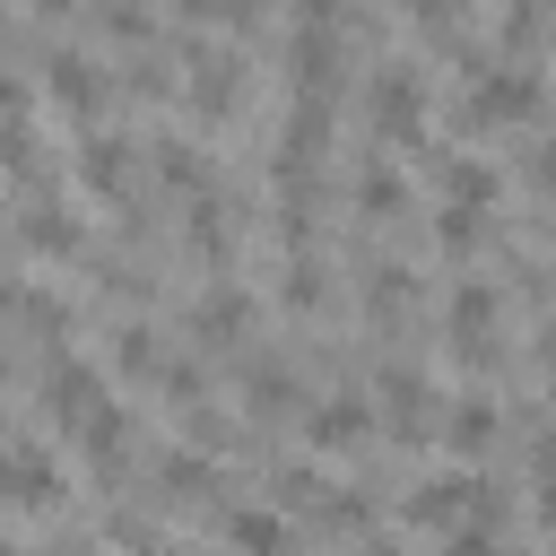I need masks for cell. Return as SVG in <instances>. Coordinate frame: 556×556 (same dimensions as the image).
Returning a JSON list of instances; mask_svg holds the SVG:
<instances>
[{
	"label": "cell",
	"mask_w": 556,
	"mask_h": 556,
	"mask_svg": "<svg viewBox=\"0 0 556 556\" xmlns=\"http://www.w3.org/2000/svg\"><path fill=\"white\" fill-rule=\"evenodd\" d=\"M226 539H235L243 556H287V547H295V530H287L278 504H243V513H226Z\"/></svg>",
	"instance_id": "cell-6"
},
{
	"label": "cell",
	"mask_w": 556,
	"mask_h": 556,
	"mask_svg": "<svg viewBox=\"0 0 556 556\" xmlns=\"http://www.w3.org/2000/svg\"><path fill=\"white\" fill-rule=\"evenodd\" d=\"M252 408H295V382L261 365V374H252Z\"/></svg>",
	"instance_id": "cell-21"
},
{
	"label": "cell",
	"mask_w": 556,
	"mask_h": 556,
	"mask_svg": "<svg viewBox=\"0 0 556 556\" xmlns=\"http://www.w3.org/2000/svg\"><path fill=\"white\" fill-rule=\"evenodd\" d=\"M191 104H200V113H226V104H235V61H200Z\"/></svg>",
	"instance_id": "cell-16"
},
{
	"label": "cell",
	"mask_w": 556,
	"mask_h": 556,
	"mask_svg": "<svg viewBox=\"0 0 556 556\" xmlns=\"http://www.w3.org/2000/svg\"><path fill=\"white\" fill-rule=\"evenodd\" d=\"M539 165H547V174H556V148H547V156H539Z\"/></svg>",
	"instance_id": "cell-34"
},
{
	"label": "cell",
	"mask_w": 556,
	"mask_h": 556,
	"mask_svg": "<svg viewBox=\"0 0 556 556\" xmlns=\"http://www.w3.org/2000/svg\"><path fill=\"white\" fill-rule=\"evenodd\" d=\"M434 235H443V252H469V243H478V208H443Z\"/></svg>",
	"instance_id": "cell-20"
},
{
	"label": "cell",
	"mask_w": 556,
	"mask_h": 556,
	"mask_svg": "<svg viewBox=\"0 0 556 556\" xmlns=\"http://www.w3.org/2000/svg\"><path fill=\"white\" fill-rule=\"evenodd\" d=\"M35 9H78V0H35Z\"/></svg>",
	"instance_id": "cell-33"
},
{
	"label": "cell",
	"mask_w": 556,
	"mask_h": 556,
	"mask_svg": "<svg viewBox=\"0 0 556 556\" xmlns=\"http://www.w3.org/2000/svg\"><path fill=\"white\" fill-rule=\"evenodd\" d=\"M9 304H26V295H17V287H9V278H0V313H9Z\"/></svg>",
	"instance_id": "cell-31"
},
{
	"label": "cell",
	"mask_w": 556,
	"mask_h": 556,
	"mask_svg": "<svg viewBox=\"0 0 556 556\" xmlns=\"http://www.w3.org/2000/svg\"><path fill=\"white\" fill-rule=\"evenodd\" d=\"M365 426H374V400H365V391H330V400L304 417V434H313L321 452H339V443H365Z\"/></svg>",
	"instance_id": "cell-5"
},
{
	"label": "cell",
	"mask_w": 556,
	"mask_h": 556,
	"mask_svg": "<svg viewBox=\"0 0 556 556\" xmlns=\"http://www.w3.org/2000/svg\"><path fill=\"white\" fill-rule=\"evenodd\" d=\"M43 70H52L43 87H52V104H61V113H96V104H104V78H96L78 52H52Z\"/></svg>",
	"instance_id": "cell-9"
},
{
	"label": "cell",
	"mask_w": 556,
	"mask_h": 556,
	"mask_svg": "<svg viewBox=\"0 0 556 556\" xmlns=\"http://www.w3.org/2000/svg\"><path fill=\"white\" fill-rule=\"evenodd\" d=\"M61 460L43 452V443H0V504L9 513H52L61 504Z\"/></svg>",
	"instance_id": "cell-1"
},
{
	"label": "cell",
	"mask_w": 556,
	"mask_h": 556,
	"mask_svg": "<svg viewBox=\"0 0 556 556\" xmlns=\"http://www.w3.org/2000/svg\"><path fill=\"white\" fill-rule=\"evenodd\" d=\"M17 235H26L35 252H78V217H61V208H26Z\"/></svg>",
	"instance_id": "cell-14"
},
{
	"label": "cell",
	"mask_w": 556,
	"mask_h": 556,
	"mask_svg": "<svg viewBox=\"0 0 556 556\" xmlns=\"http://www.w3.org/2000/svg\"><path fill=\"white\" fill-rule=\"evenodd\" d=\"M443 417H452V426H443V443H452V452H478V443L495 434V408H486V400H452Z\"/></svg>",
	"instance_id": "cell-15"
},
{
	"label": "cell",
	"mask_w": 556,
	"mask_h": 556,
	"mask_svg": "<svg viewBox=\"0 0 556 556\" xmlns=\"http://www.w3.org/2000/svg\"><path fill=\"white\" fill-rule=\"evenodd\" d=\"M0 113H17V78H0Z\"/></svg>",
	"instance_id": "cell-29"
},
{
	"label": "cell",
	"mask_w": 556,
	"mask_h": 556,
	"mask_svg": "<svg viewBox=\"0 0 556 556\" xmlns=\"http://www.w3.org/2000/svg\"><path fill=\"white\" fill-rule=\"evenodd\" d=\"M539 365H547V391H556V321L539 330Z\"/></svg>",
	"instance_id": "cell-28"
},
{
	"label": "cell",
	"mask_w": 556,
	"mask_h": 556,
	"mask_svg": "<svg viewBox=\"0 0 556 556\" xmlns=\"http://www.w3.org/2000/svg\"><path fill=\"white\" fill-rule=\"evenodd\" d=\"M495 191H504L495 165H478V156H452V165H443V200H452V208H486Z\"/></svg>",
	"instance_id": "cell-11"
},
{
	"label": "cell",
	"mask_w": 556,
	"mask_h": 556,
	"mask_svg": "<svg viewBox=\"0 0 556 556\" xmlns=\"http://www.w3.org/2000/svg\"><path fill=\"white\" fill-rule=\"evenodd\" d=\"M43 556H87V547H43Z\"/></svg>",
	"instance_id": "cell-32"
},
{
	"label": "cell",
	"mask_w": 556,
	"mask_h": 556,
	"mask_svg": "<svg viewBox=\"0 0 556 556\" xmlns=\"http://www.w3.org/2000/svg\"><path fill=\"white\" fill-rule=\"evenodd\" d=\"M0 556H9V539H0Z\"/></svg>",
	"instance_id": "cell-36"
},
{
	"label": "cell",
	"mask_w": 556,
	"mask_h": 556,
	"mask_svg": "<svg viewBox=\"0 0 556 556\" xmlns=\"http://www.w3.org/2000/svg\"><path fill=\"white\" fill-rule=\"evenodd\" d=\"M148 556H174V547H148Z\"/></svg>",
	"instance_id": "cell-35"
},
{
	"label": "cell",
	"mask_w": 556,
	"mask_h": 556,
	"mask_svg": "<svg viewBox=\"0 0 556 556\" xmlns=\"http://www.w3.org/2000/svg\"><path fill=\"white\" fill-rule=\"evenodd\" d=\"M382 408H391V426H400V434H417V426H426V408H434V391H426L417 374H382Z\"/></svg>",
	"instance_id": "cell-13"
},
{
	"label": "cell",
	"mask_w": 556,
	"mask_h": 556,
	"mask_svg": "<svg viewBox=\"0 0 556 556\" xmlns=\"http://www.w3.org/2000/svg\"><path fill=\"white\" fill-rule=\"evenodd\" d=\"M217 9H226V17H252V9H261V0H217Z\"/></svg>",
	"instance_id": "cell-30"
},
{
	"label": "cell",
	"mask_w": 556,
	"mask_h": 556,
	"mask_svg": "<svg viewBox=\"0 0 556 556\" xmlns=\"http://www.w3.org/2000/svg\"><path fill=\"white\" fill-rule=\"evenodd\" d=\"M156 165H165L174 182H200V156H191V148H156Z\"/></svg>",
	"instance_id": "cell-25"
},
{
	"label": "cell",
	"mask_w": 556,
	"mask_h": 556,
	"mask_svg": "<svg viewBox=\"0 0 556 556\" xmlns=\"http://www.w3.org/2000/svg\"><path fill=\"white\" fill-rule=\"evenodd\" d=\"M122 365H130V374H148V365H156V330H139V321H130V330H122Z\"/></svg>",
	"instance_id": "cell-22"
},
{
	"label": "cell",
	"mask_w": 556,
	"mask_h": 556,
	"mask_svg": "<svg viewBox=\"0 0 556 556\" xmlns=\"http://www.w3.org/2000/svg\"><path fill=\"white\" fill-rule=\"evenodd\" d=\"M0 165L9 174H35V130L26 122H0Z\"/></svg>",
	"instance_id": "cell-18"
},
{
	"label": "cell",
	"mask_w": 556,
	"mask_h": 556,
	"mask_svg": "<svg viewBox=\"0 0 556 556\" xmlns=\"http://www.w3.org/2000/svg\"><path fill=\"white\" fill-rule=\"evenodd\" d=\"M365 113H374V130L382 139H417V113H426V87H417V70H374V87H365Z\"/></svg>",
	"instance_id": "cell-2"
},
{
	"label": "cell",
	"mask_w": 556,
	"mask_h": 556,
	"mask_svg": "<svg viewBox=\"0 0 556 556\" xmlns=\"http://www.w3.org/2000/svg\"><path fill=\"white\" fill-rule=\"evenodd\" d=\"M104 17H113V35H148V9H130V0H113Z\"/></svg>",
	"instance_id": "cell-26"
},
{
	"label": "cell",
	"mask_w": 556,
	"mask_h": 556,
	"mask_svg": "<svg viewBox=\"0 0 556 556\" xmlns=\"http://www.w3.org/2000/svg\"><path fill=\"white\" fill-rule=\"evenodd\" d=\"M243 321H252V304H243L235 287L200 295V313H191V330H200V339H243Z\"/></svg>",
	"instance_id": "cell-12"
},
{
	"label": "cell",
	"mask_w": 556,
	"mask_h": 556,
	"mask_svg": "<svg viewBox=\"0 0 556 556\" xmlns=\"http://www.w3.org/2000/svg\"><path fill=\"white\" fill-rule=\"evenodd\" d=\"M486 330H495V287L460 278L452 287V339H460V356H486Z\"/></svg>",
	"instance_id": "cell-8"
},
{
	"label": "cell",
	"mask_w": 556,
	"mask_h": 556,
	"mask_svg": "<svg viewBox=\"0 0 556 556\" xmlns=\"http://www.w3.org/2000/svg\"><path fill=\"white\" fill-rule=\"evenodd\" d=\"M530 113H539V78H530V70H486V78L469 87V122H478V130L530 122Z\"/></svg>",
	"instance_id": "cell-3"
},
{
	"label": "cell",
	"mask_w": 556,
	"mask_h": 556,
	"mask_svg": "<svg viewBox=\"0 0 556 556\" xmlns=\"http://www.w3.org/2000/svg\"><path fill=\"white\" fill-rule=\"evenodd\" d=\"M443 556H504V547H495V539H478V530H469V539H452V547H443Z\"/></svg>",
	"instance_id": "cell-27"
},
{
	"label": "cell",
	"mask_w": 556,
	"mask_h": 556,
	"mask_svg": "<svg viewBox=\"0 0 556 556\" xmlns=\"http://www.w3.org/2000/svg\"><path fill=\"white\" fill-rule=\"evenodd\" d=\"M43 408L70 426V434H87L96 417H113V400H104V382H96V365H61L52 382H43Z\"/></svg>",
	"instance_id": "cell-4"
},
{
	"label": "cell",
	"mask_w": 556,
	"mask_h": 556,
	"mask_svg": "<svg viewBox=\"0 0 556 556\" xmlns=\"http://www.w3.org/2000/svg\"><path fill=\"white\" fill-rule=\"evenodd\" d=\"M486 495L469 486V478H434V486H417L408 495V521H426V530H443V521H460V513H478Z\"/></svg>",
	"instance_id": "cell-10"
},
{
	"label": "cell",
	"mask_w": 556,
	"mask_h": 556,
	"mask_svg": "<svg viewBox=\"0 0 556 556\" xmlns=\"http://www.w3.org/2000/svg\"><path fill=\"white\" fill-rule=\"evenodd\" d=\"M78 182H87L96 200H122V191H130V139H87V148H78Z\"/></svg>",
	"instance_id": "cell-7"
},
{
	"label": "cell",
	"mask_w": 556,
	"mask_h": 556,
	"mask_svg": "<svg viewBox=\"0 0 556 556\" xmlns=\"http://www.w3.org/2000/svg\"><path fill=\"white\" fill-rule=\"evenodd\" d=\"M539 17H547V0H513V17H504V26H513V43H530V35H539Z\"/></svg>",
	"instance_id": "cell-23"
},
{
	"label": "cell",
	"mask_w": 556,
	"mask_h": 556,
	"mask_svg": "<svg viewBox=\"0 0 556 556\" xmlns=\"http://www.w3.org/2000/svg\"><path fill=\"white\" fill-rule=\"evenodd\" d=\"M539 521L556 530V452H539Z\"/></svg>",
	"instance_id": "cell-24"
},
{
	"label": "cell",
	"mask_w": 556,
	"mask_h": 556,
	"mask_svg": "<svg viewBox=\"0 0 556 556\" xmlns=\"http://www.w3.org/2000/svg\"><path fill=\"white\" fill-rule=\"evenodd\" d=\"M165 486H174V495H200V486H217V469H208L200 452H165Z\"/></svg>",
	"instance_id": "cell-17"
},
{
	"label": "cell",
	"mask_w": 556,
	"mask_h": 556,
	"mask_svg": "<svg viewBox=\"0 0 556 556\" xmlns=\"http://www.w3.org/2000/svg\"><path fill=\"white\" fill-rule=\"evenodd\" d=\"M356 191H365V208H374V217H391V208L408 200V191H400V174H382V165H374V174H365Z\"/></svg>",
	"instance_id": "cell-19"
}]
</instances>
